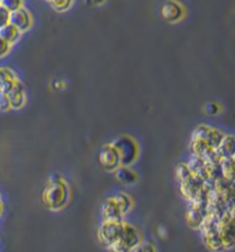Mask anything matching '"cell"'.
<instances>
[{"mask_svg": "<svg viewBox=\"0 0 235 252\" xmlns=\"http://www.w3.org/2000/svg\"><path fill=\"white\" fill-rule=\"evenodd\" d=\"M70 198L68 183L58 174H54L47 181L43 193V201L45 206L52 211L65 209Z\"/></svg>", "mask_w": 235, "mask_h": 252, "instance_id": "1", "label": "cell"}, {"mask_svg": "<svg viewBox=\"0 0 235 252\" xmlns=\"http://www.w3.org/2000/svg\"><path fill=\"white\" fill-rule=\"evenodd\" d=\"M142 236L137 227L133 225L124 223V228L122 236L115 244L112 245L108 249L109 252H132L141 242H142Z\"/></svg>", "mask_w": 235, "mask_h": 252, "instance_id": "2", "label": "cell"}, {"mask_svg": "<svg viewBox=\"0 0 235 252\" xmlns=\"http://www.w3.org/2000/svg\"><path fill=\"white\" fill-rule=\"evenodd\" d=\"M112 144L118 151L120 166H130L136 162L138 155H139V148H138V143L132 137L122 136L114 140Z\"/></svg>", "mask_w": 235, "mask_h": 252, "instance_id": "3", "label": "cell"}, {"mask_svg": "<svg viewBox=\"0 0 235 252\" xmlns=\"http://www.w3.org/2000/svg\"><path fill=\"white\" fill-rule=\"evenodd\" d=\"M124 228L123 223H115V221H102L98 229L99 242L103 247L109 249L116 243L122 236Z\"/></svg>", "mask_w": 235, "mask_h": 252, "instance_id": "4", "label": "cell"}, {"mask_svg": "<svg viewBox=\"0 0 235 252\" xmlns=\"http://www.w3.org/2000/svg\"><path fill=\"white\" fill-rule=\"evenodd\" d=\"M99 163L108 172H115L120 166V159L118 151L112 143L105 144L99 154Z\"/></svg>", "mask_w": 235, "mask_h": 252, "instance_id": "5", "label": "cell"}, {"mask_svg": "<svg viewBox=\"0 0 235 252\" xmlns=\"http://www.w3.org/2000/svg\"><path fill=\"white\" fill-rule=\"evenodd\" d=\"M9 24L14 25L20 32L24 33L29 31L33 24L32 15L24 7L16 9L14 12H11V15H9Z\"/></svg>", "mask_w": 235, "mask_h": 252, "instance_id": "6", "label": "cell"}, {"mask_svg": "<svg viewBox=\"0 0 235 252\" xmlns=\"http://www.w3.org/2000/svg\"><path fill=\"white\" fill-rule=\"evenodd\" d=\"M101 214L103 221H115V223H123L124 221V214L120 211L118 204L116 203L114 196L107 197L103 201Z\"/></svg>", "mask_w": 235, "mask_h": 252, "instance_id": "7", "label": "cell"}, {"mask_svg": "<svg viewBox=\"0 0 235 252\" xmlns=\"http://www.w3.org/2000/svg\"><path fill=\"white\" fill-rule=\"evenodd\" d=\"M161 14H162V18L166 22L176 23L184 18L185 11L183 5L176 1V0H167L162 6Z\"/></svg>", "mask_w": 235, "mask_h": 252, "instance_id": "8", "label": "cell"}, {"mask_svg": "<svg viewBox=\"0 0 235 252\" xmlns=\"http://www.w3.org/2000/svg\"><path fill=\"white\" fill-rule=\"evenodd\" d=\"M7 95L9 97V101H11L12 109L20 110L24 108L26 103V92H25V87L23 85L21 80H19V82L15 83L14 87H13L12 91L7 94Z\"/></svg>", "mask_w": 235, "mask_h": 252, "instance_id": "9", "label": "cell"}, {"mask_svg": "<svg viewBox=\"0 0 235 252\" xmlns=\"http://www.w3.org/2000/svg\"><path fill=\"white\" fill-rule=\"evenodd\" d=\"M216 153L220 160L232 159L235 155V137L233 136H224Z\"/></svg>", "mask_w": 235, "mask_h": 252, "instance_id": "10", "label": "cell"}, {"mask_svg": "<svg viewBox=\"0 0 235 252\" xmlns=\"http://www.w3.org/2000/svg\"><path fill=\"white\" fill-rule=\"evenodd\" d=\"M22 32H20L14 25L12 24H6L0 28V38L4 39L5 42H7L9 45H15L16 43L21 39Z\"/></svg>", "mask_w": 235, "mask_h": 252, "instance_id": "11", "label": "cell"}, {"mask_svg": "<svg viewBox=\"0 0 235 252\" xmlns=\"http://www.w3.org/2000/svg\"><path fill=\"white\" fill-rule=\"evenodd\" d=\"M114 198H115L116 203L118 204L120 211L124 214V217H126L131 211L133 210L134 206V201L133 198L130 196L127 193H124V191H119L116 195H114Z\"/></svg>", "mask_w": 235, "mask_h": 252, "instance_id": "12", "label": "cell"}, {"mask_svg": "<svg viewBox=\"0 0 235 252\" xmlns=\"http://www.w3.org/2000/svg\"><path fill=\"white\" fill-rule=\"evenodd\" d=\"M115 174L117 179L125 184H132L137 180V174L130 169V166H119L115 171Z\"/></svg>", "mask_w": 235, "mask_h": 252, "instance_id": "13", "label": "cell"}, {"mask_svg": "<svg viewBox=\"0 0 235 252\" xmlns=\"http://www.w3.org/2000/svg\"><path fill=\"white\" fill-rule=\"evenodd\" d=\"M192 176H193V173H192V171H190L189 166H188L187 163L178 164V166L176 169V178L180 183H185V181L189 179Z\"/></svg>", "mask_w": 235, "mask_h": 252, "instance_id": "14", "label": "cell"}, {"mask_svg": "<svg viewBox=\"0 0 235 252\" xmlns=\"http://www.w3.org/2000/svg\"><path fill=\"white\" fill-rule=\"evenodd\" d=\"M19 76L14 70L7 67H0V85L7 82H18Z\"/></svg>", "mask_w": 235, "mask_h": 252, "instance_id": "15", "label": "cell"}, {"mask_svg": "<svg viewBox=\"0 0 235 252\" xmlns=\"http://www.w3.org/2000/svg\"><path fill=\"white\" fill-rule=\"evenodd\" d=\"M49 4L56 12H66L71 7L72 0H49Z\"/></svg>", "mask_w": 235, "mask_h": 252, "instance_id": "16", "label": "cell"}, {"mask_svg": "<svg viewBox=\"0 0 235 252\" xmlns=\"http://www.w3.org/2000/svg\"><path fill=\"white\" fill-rule=\"evenodd\" d=\"M0 6L5 7L8 12H14L23 7V0H1Z\"/></svg>", "mask_w": 235, "mask_h": 252, "instance_id": "17", "label": "cell"}, {"mask_svg": "<svg viewBox=\"0 0 235 252\" xmlns=\"http://www.w3.org/2000/svg\"><path fill=\"white\" fill-rule=\"evenodd\" d=\"M156 244L153 241H142L132 252H156Z\"/></svg>", "mask_w": 235, "mask_h": 252, "instance_id": "18", "label": "cell"}, {"mask_svg": "<svg viewBox=\"0 0 235 252\" xmlns=\"http://www.w3.org/2000/svg\"><path fill=\"white\" fill-rule=\"evenodd\" d=\"M9 110H12V106L8 95L7 94L0 92V112L7 113Z\"/></svg>", "mask_w": 235, "mask_h": 252, "instance_id": "19", "label": "cell"}, {"mask_svg": "<svg viewBox=\"0 0 235 252\" xmlns=\"http://www.w3.org/2000/svg\"><path fill=\"white\" fill-rule=\"evenodd\" d=\"M9 15H11V12H8L5 7L0 6V28L6 24H8Z\"/></svg>", "mask_w": 235, "mask_h": 252, "instance_id": "20", "label": "cell"}, {"mask_svg": "<svg viewBox=\"0 0 235 252\" xmlns=\"http://www.w3.org/2000/svg\"><path fill=\"white\" fill-rule=\"evenodd\" d=\"M12 49V45H9L7 42H5L4 39L0 38V59L5 58L6 55L9 54Z\"/></svg>", "mask_w": 235, "mask_h": 252, "instance_id": "21", "label": "cell"}, {"mask_svg": "<svg viewBox=\"0 0 235 252\" xmlns=\"http://www.w3.org/2000/svg\"><path fill=\"white\" fill-rule=\"evenodd\" d=\"M106 0H86L87 4H90L91 6H99L102 5Z\"/></svg>", "mask_w": 235, "mask_h": 252, "instance_id": "22", "label": "cell"}, {"mask_svg": "<svg viewBox=\"0 0 235 252\" xmlns=\"http://www.w3.org/2000/svg\"><path fill=\"white\" fill-rule=\"evenodd\" d=\"M5 209H6L5 202H4V200H2V198H0V219H1L2 216H4Z\"/></svg>", "mask_w": 235, "mask_h": 252, "instance_id": "23", "label": "cell"}, {"mask_svg": "<svg viewBox=\"0 0 235 252\" xmlns=\"http://www.w3.org/2000/svg\"><path fill=\"white\" fill-rule=\"evenodd\" d=\"M0 198H2V196H1V191H0Z\"/></svg>", "mask_w": 235, "mask_h": 252, "instance_id": "24", "label": "cell"}, {"mask_svg": "<svg viewBox=\"0 0 235 252\" xmlns=\"http://www.w3.org/2000/svg\"><path fill=\"white\" fill-rule=\"evenodd\" d=\"M0 2H1V0H0Z\"/></svg>", "mask_w": 235, "mask_h": 252, "instance_id": "25", "label": "cell"}, {"mask_svg": "<svg viewBox=\"0 0 235 252\" xmlns=\"http://www.w3.org/2000/svg\"><path fill=\"white\" fill-rule=\"evenodd\" d=\"M48 1H49V0H48Z\"/></svg>", "mask_w": 235, "mask_h": 252, "instance_id": "26", "label": "cell"}]
</instances>
